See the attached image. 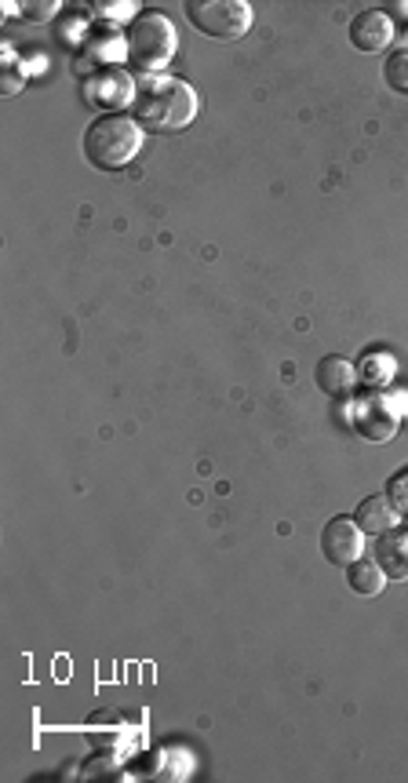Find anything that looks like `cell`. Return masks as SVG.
Masks as SVG:
<instances>
[{
    "mask_svg": "<svg viewBox=\"0 0 408 783\" xmlns=\"http://www.w3.org/2000/svg\"><path fill=\"white\" fill-rule=\"evenodd\" d=\"M22 11H26V19H33V22H44V19L52 15V11H59V4H55V0H48V4H26Z\"/></svg>",
    "mask_w": 408,
    "mask_h": 783,
    "instance_id": "cell-16",
    "label": "cell"
},
{
    "mask_svg": "<svg viewBox=\"0 0 408 783\" xmlns=\"http://www.w3.org/2000/svg\"><path fill=\"white\" fill-rule=\"evenodd\" d=\"M408 412V394L405 390H390V394H372V397H361L350 412V423L361 438L369 441H390L398 434L401 427V416Z\"/></svg>",
    "mask_w": 408,
    "mask_h": 783,
    "instance_id": "cell-5",
    "label": "cell"
},
{
    "mask_svg": "<svg viewBox=\"0 0 408 783\" xmlns=\"http://www.w3.org/2000/svg\"><path fill=\"white\" fill-rule=\"evenodd\" d=\"M124 52H128L132 70L157 73L175 52V26L168 22V15H161V11H143V15H135L128 22Z\"/></svg>",
    "mask_w": 408,
    "mask_h": 783,
    "instance_id": "cell-3",
    "label": "cell"
},
{
    "mask_svg": "<svg viewBox=\"0 0 408 783\" xmlns=\"http://www.w3.org/2000/svg\"><path fill=\"white\" fill-rule=\"evenodd\" d=\"M143 146V128L124 113H102L84 132V157L102 172H121Z\"/></svg>",
    "mask_w": 408,
    "mask_h": 783,
    "instance_id": "cell-2",
    "label": "cell"
},
{
    "mask_svg": "<svg viewBox=\"0 0 408 783\" xmlns=\"http://www.w3.org/2000/svg\"><path fill=\"white\" fill-rule=\"evenodd\" d=\"M361 551H365V529H361L354 518L339 514L332 521H325V529H321L325 561H332L336 569H347V565H354L361 558Z\"/></svg>",
    "mask_w": 408,
    "mask_h": 783,
    "instance_id": "cell-6",
    "label": "cell"
},
{
    "mask_svg": "<svg viewBox=\"0 0 408 783\" xmlns=\"http://www.w3.org/2000/svg\"><path fill=\"white\" fill-rule=\"evenodd\" d=\"M372 554H376V565L387 580H398V583L408 580V532H401V529L383 532L376 540V547H372Z\"/></svg>",
    "mask_w": 408,
    "mask_h": 783,
    "instance_id": "cell-10",
    "label": "cell"
},
{
    "mask_svg": "<svg viewBox=\"0 0 408 783\" xmlns=\"http://www.w3.org/2000/svg\"><path fill=\"white\" fill-rule=\"evenodd\" d=\"M387 499H390L394 507H398V514H408V467L398 470L387 481Z\"/></svg>",
    "mask_w": 408,
    "mask_h": 783,
    "instance_id": "cell-15",
    "label": "cell"
},
{
    "mask_svg": "<svg viewBox=\"0 0 408 783\" xmlns=\"http://www.w3.org/2000/svg\"><path fill=\"white\" fill-rule=\"evenodd\" d=\"M186 19L204 37L237 41L252 26V8H248L245 0H190Z\"/></svg>",
    "mask_w": 408,
    "mask_h": 783,
    "instance_id": "cell-4",
    "label": "cell"
},
{
    "mask_svg": "<svg viewBox=\"0 0 408 783\" xmlns=\"http://www.w3.org/2000/svg\"><path fill=\"white\" fill-rule=\"evenodd\" d=\"M383 583H387V576H383V569L376 561H365V558H358L354 565H347V587L354 590V594L361 598H376Z\"/></svg>",
    "mask_w": 408,
    "mask_h": 783,
    "instance_id": "cell-12",
    "label": "cell"
},
{
    "mask_svg": "<svg viewBox=\"0 0 408 783\" xmlns=\"http://www.w3.org/2000/svg\"><path fill=\"white\" fill-rule=\"evenodd\" d=\"M394 41V22L387 11L379 8H369L350 22V44L365 55H376V52H387Z\"/></svg>",
    "mask_w": 408,
    "mask_h": 783,
    "instance_id": "cell-7",
    "label": "cell"
},
{
    "mask_svg": "<svg viewBox=\"0 0 408 783\" xmlns=\"http://www.w3.org/2000/svg\"><path fill=\"white\" fill-rule=\"evenodd\" d=\"M358 376L372 383V387H379V383H387L394 376V358L390 354H379V350H372V354L361 358V368Z\"/></svg>",
    "mask_w": 408,
    "mask_h": 783,
    "instance_id": "cell-13",
    "label": "cell"
},
{
    "mask_svg": "<svg viewBox=\"0 0 408 783\" xmlns=\"http://www.w3.org/2000/svg\"><path fill=\"white\" fill-rule=\"evenodd\" d=\"M314 379H317V387H321L325 394H332V397H354V387H358V365L350 358H339V354H328L317 361V368H314Z\"/></svg>",
    "mask_w": 408,
    "mask_h": 783,
    "instance_id": "cell-9",
    "label": "cell"
},
{
    "mask_svg": "<svg viewBox=\"0 0 408 783\" xmlns=\"http://www.w3.org/2000/svg\"><path fill=\"white\" fill-rule=\"evenodd\" d=\"M135 124L146 132H179L194 121L197 113V95L194 88L179 77H150L135 88L132 99Z\"/></svg>",
    "mask_w": 408,
    "mask_h": 783,
    "instance_id": "cell-1",
    "label": "cell"
},
{
    "mask_svg": "<svg viewBox=\"0 0 408 783\" xmlns=\"http://www.w3.org/2000/svg\"><path fill=\"white\" fill-rule=\"evenodd\" d=\"M19 88H22V70H19V66H11V70H8V81H4V95H15Z\"/></svg>",
    "mask_w": 408,
    "mask_h": 783,
    "instance_id": "cell-17",
    "label": "cell"
},
{
    "mask_svg": "<svg viewBox=\"0 0 408 783\" xmlns=\"http://www.w3.org/2000/svg\"><path fill=\"white\" fill-rule=\"evenodd\" d=\"M84 95L92 106H106V110H121L124 102L135 99V84L132 77L117 70V66H110V70L102 73H92V81L84 84Z\"/></svg>",
    "mask_w": 408,
    "mask_h": 783,
    "instance_id": "cell-8",
    "label": "cell"
},
{
    "mask_svg": "<svg viewBox=\"0 0 408 783\" xmlns=\"http://www.w3.org/2000/svg\"><path fill=\"white\" fill-rule=\"evenodd\" d=\"M398 507L390 503L387 492H376V496H365L354 510V521L361 529L369 532V536H383V532L398 529Z\"/></svg>",
    "mask_w": 408,
    "mask_h": 783,
    "instance_id": "cell-11",
    "label": "cell"
},
{
    "mask_svg": "<svg viewBox=\"0 0 408 783\" xmlns=\"http://www.w3.org/2000/svg\"><path fill=\"white\" fill-rule=\"evenodd\" d=\"M383 77H387V84L394 92H408V48L390 52L387 66H383Z\"/></svg>",
    "mask_w": 408,
    "mask_h": 783,
    "instance_id": "cell-14",
    "label": "cell"
}]
</instances>
